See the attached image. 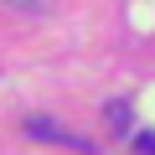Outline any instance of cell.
Masks as SVG:
<instances>
[{"mask_svg": "<svg viewBox=\"0 0 155 155\" xmlns=\"http://www.w3.org/2000/svg\"><path fill=\"white\" fill-rule=\"evenodd\" d=\"M0 5H21V11H36L41 0H0Z\"/></svg>", "mask_w": 155, "mask_h": 155, "instance_id": "obj_2", "label": "cell"}, {"mask_svg": "<svg viewBox=\"0 0 155 155\" xmlns=\"http://www.w3.org/2000/svg\"><path fill=\"white\" fill-rule=\"evenodd\" d=\"M26 134H36V140H57V145H72V150H83V155L93 150L83 134H72V129H62V124H47L41 114H31V119H26Z\"/></svg>", "mask_w": 155, "mask_h": 155, "instance_id": "obj_1", "label": "cell"}, {"mask_svg": "<svg viewBox=\"0 0 155 155\" xmlns=\"http://www.w3.org/2000/svg\"><path fill=\"white\" fill-rule=\"evenodd\" d=\"M134 145H140V150H150V155H155V134H140V140H134Z\"/></svg>", "mask_w": 155, "mask_h": 155, "instance_id": "obj_3", "label": "cell"}]
</instances>
